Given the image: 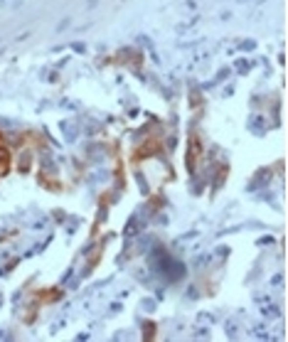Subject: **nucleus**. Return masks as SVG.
<instances>
[{"label":"nucleus","instance_id":"obj_1","mask_svg":"<svg viewBox=\"0 0 288 342\" xmlns=\"http://www.w3.org/2000/svg\"><path fill=\"white\" fill-rule=\"evenodd\" d=\"M200 138L197 135H192V141H190V148H187V170L192 172L195 168H197V163H200Z\"/></svg>","mask_w":288,"mask_h":342},{"label":"nucleus","instance_id":"obj_2","mask_svg":"<svg viewBox=\"0 0 288 342\" xmlns=\"http://www.w3.org/2000/svg\"><path fill=\"white\" fill-rule=\"evenodd\" d=\"M10 168H13V155L3 143H0V177H5L10 172Z\"/></svg>","mask_w":288,"mask_h":342},{"label":"nucleus","instance_id":"obj_3","mask_svg":"<svg viewBox=\"0 0 288 342\" xmlns=\"http://www.w3.org/2000/svg\"><path fill=\"white\" fill-rule=\"evenodd\" d=\"M158 148H160V143H158V141H153V138H150V141H148V143H145V146H141V148H138V150H136V158H133V160H143V158H145V155H153V153H155V150H158Z\"/></svg>","mask_w":288,"mask_h":342}]
</instances>
